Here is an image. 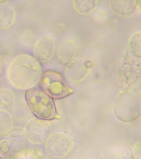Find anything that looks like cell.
<instances>
[{"mask_svg":"<svg viewBox=\"0 0 141 159\" xmlns=\"http://www.w3.org/2000/svg\"><path fill=\"white\" fill-rule=\"evenodd\" d=\"M43 74L40 62L34 57L20 55L10 63L7 78L10 83L16 88L28 90L40 83Z\"/></svg>","mask_w":141,"mask_h":159,"instance_id":"cell-1","label":"cell"},{"mask_svg":"<svg viewBox=\"0 0 141 159\" xmlns=\"http://www.w3.org/2000/svg\"><path fill=\"white\" fill-rule=\"evenodd\" d=\"M114 111L117 118L125 122H132L141 115V94L137 90L126 88L117 95Z\"/></svg>","mask_w":141,"mask_h":159,"instance_id":"cell-2","label":"cell"},{"mask_svg":"<svg viewBox=\"0 0 141 159\" xmlns=\"http://www.w3.org/2000/svg\"><path fill=\"white\" fill-rule=\"evenodd\" d=\"M25 99L37 119L45 121L61 118L54 99L41 88H33L25 93Z\"/></svg>","mask_w":141,"mask_h":159,"instance_id":"cell-3","label":"cell"},{"mask_svg":"<svg viewBox=\"0 0 141 159\" xmlns=\"http://www.w3.org/2000/svg\"><path fill=\"white\" fill-rule=\"evenodd\" d=\"M41 89L53 99L66 98L74 91L66 83L61 74L54 70H46L40 81Z\"/></svg>","mask_w":141,"mask_h":159,"instance_id":"cell-4","label":"cell"},{"mask_svg":"<svg viewBox=\"0 0 141 159\" xmlns=\"http://www.w3.org/2000/svg\"><path fill=\"white\" fill-rule=\"evenodd\" d=\"M141 75V62L129 52H126L119 70L120 78L123 85L126 88L133 87Z\"/></svg>","mask_w":141,"mask_h":159,"instance_id":"cell-5","label":"cell"},{"mask_svg":"<svg viewBox=\"0 0 141 159\" xmlns=\"http://www.w3.org/2000/svg\"><path fill=\"white\" fill-rule=\"evenodd\" d=\"M71 147V142L66 135L57 133L48 139L46 152L49 156L59 159L67 155Z\"/></svg>","mask_w":141,"mask_h":159,"instance_id":"cell-6","label":"cell"},{"mask_svg":"<svg viewBox=\"0 0 141 159\" xmlns=\"http://www.w3.org/2000/svg\"><path fill=\"white\" fill-rule=\"evenodd\" d=\"M50 130V125L47 121L34 119L26 126V137L31 142L42 143L49 138Z\"/></svg>","mask_w":141,"mask_h":159,"instance_id":"cell-7","label":"cell"},{"mask_svg":"<svg viewBox=\"0 0 141 159\" xmlns=\"http://www.w3.org/2000/svg\"><path fill=\"white\" fill-rule=\"evenodd\" d=\"M89 61L81 59H74L66 69V76L72 83H80L89 73Z\"/></svg>","mask_w":141,"mask_h":159,"instance_id":"cell-8","label":"cell"},{"mask_svg":"<svg viewBox=\"0 0 141 159\" xmlns=\"http://www.w3.org/2000/svg\"><path fill=\"white\" fill-rule=\"evenodd\" d=\"M55 52V44L49 37H43L37 40L34 48V57L39 61L46 63L52 59Z\"/></svg>","mask_w":141,"mask_h":159,"instance_id":"cell-9","label":"cell"},{"mask_svg":"<svg viewBox=\"0 0 141 159\" xmlns=\"http://www.w3.org/2000/svg\"><path fill=\"white\" fill-rule=\"evenodd\" d=\"M110 6L114 14L121 17L131 15L136 9L135 1L134 0L111 1Z\"/></svg>","mask_w":141,"mask_h":159,"instance_id":"cell-10","label":"cell"},{"mask_svg":"<svg viewBox=\"0 0 141 159\" xmlns=\"http://www.w3.org/2000/svg\"><path fill=\"white\" fill-rule=\"evenodd\" d=\"M15 19V13L10 7L0 5V30H5L11 27Z\"/></svg>","mask_w":141,"mask_h":159,"instance_id":"cell-11","label":"cell"},{"mask_svg":"<svg viewBox=\"0 0 141 159\" xmlns=\"http://www.w3.org/2000/svg\"><path fill=\"white\" fill-rule=\"evenodd\" d=\"M98 5V1H74L75 11L81 16H87L92 14Z\"/></svg>","mask_w":141,"mask_h":159,"instance_id":"cell-12","label":"cell"},{"mask_svg":"<svg viewBox=\"0 0 141 159\" xmlns=\"http://www.w3.org/2000/svg\"><path fill=\"white\" fill-rule=\"evenodd\" d=\"M129 52L137 58H141V32L133 34L129 40Z\"/></svg>","mask_w":141,"mask_h":159,"instance_id":"cell-13","label":"cell"},{"mask_svg":"<svg viewBox=\"0 0 141 159\" xmlns=\"http://www.w3.org/2000/svg\"><path fill=\"white\" fill-rule=\"evenodd\" d=\"M12 125V117L9 113L0 110V136L7 134Z\"/></svg>","mask_w":141,"mask_h":159,"instance_id":"cell-14","label":"cell"},{"mask_svg":"<svg viewBox=\"0 0 141 159\" xmlns=\"http://www.w3.org/2000/svg\"><path fill=\"white\" fill-rule=\"evenodd\" d=\"M76 54V49L73 46L65 45L59 50V59L63 63L72 61Z\"/></svg>","mask_w":141,"mask_h":159,"instance_id":"cell-15","label":"cell"},{"mask_svg":"<svg viewBox=\"0 0 141 159\" xmlns=\"http://www.w3.org/2000/svg\"><path fill=\"white\" fill-rule=\"evenodd\" d=\"M14 103V97L12 93L8 90L0 91V108L9 109Z\"/></svg>","mask_w":141,"mask_h":159,"instance_id":"cell-16","label":"cell"},{"mask_svg":"<svg viewBox=\"0 0 141 159\" xmlns=\"http://www.w3.org/2000/svg\"><path fill=\"white\" fill-rule=\"evenodd\" d=\"M17 159H48L43 154L39 153L34 150L21 153Z\"/></svg>","mask_w":141,"mask_h":159,"instance_id":"cell-17","label":"cell"},{"mask_svg":"<svg viewBox=\"0 0 141 159\" xmlns=\"http://www.w3.org/2000/svg\"><path fill=\"white\" fill-rule=\"evenodd\" d=\"M134 155L136 159H141V141L136 144L134 150Z\"/></svg>","mask_w":141,"mask_h":159,"instance_id":"cell-18","label":"cell"},{"mask_svg":"<svg viewBox=\"0 0 141 159\" xmlns=\"http://www.w3.org/2000/svg\"><path fill=\"white\" fill-rule=\"evenodd\" d=\"M5 70V66L3 63V61L0 59V77L3 75Z\"/></svg>","mask_w":141,"mask_h":159,"instance_id":"cell-19","label":"cell"},{"mask_svg":"<svg viewBox=\"0 0 141 159\" xmlns=\"http://www.w3.org/2000/svg\"><path fill=\"white\" fill-rule=\"evenodd\" d=\"M135 1V7L136 9L141 11V0H137Z\"/></svg>","mask_w":141,"mask_h":159,"instance_id":"cell-20","label":"cell"}]
</instances>
